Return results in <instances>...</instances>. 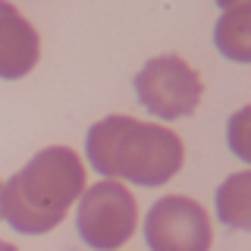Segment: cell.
<instances>
[{"instance_id": "277c9868", "label": "cell", "mask_w": 251, "mask_h": 251, "mask_svg": "<svg viewBox=\"0 0 251 251\" xmlns=\"http://www.w3.org/2000/svg\"><path fill=\"white\" fill-rule=\"evenodd\" d=\"M135 94L157 120H182L201 104V75L182 57L160 53L138 69Z\"/></svg>"}, {"instance_id": "ba28073f", "label": "cell", "mask_w": 251, "mask_h": 251, "mask_svg": "<svg viewBox=\"0 0 251 251\" xmlns=\"http://www.w3.org/2000/svg\"><path fill=\"white\" fill-rule=\"evenodd\" d=\"M217 217L226 226L251 229V173H235L217 188Z\"/></svg>"}, {"instance_id": "9c48e42d", "label": "cell", "mask_w": 251, "mask_h": 251, "mask_svg": "<svg viewBox=\"0 0 251 251\" xmlns=\"http://www.w3.org/2000/svg\"><path fill=\"white\" fill-rule=\"evenodd\" d=\"M0 251H19V248H16V245H10V242H3V239H0Z\"/></svg>"}, {"instance_id": "6da1fadb", "label": "cell", "mask_w": 251, "mask_h": 251, "mask_svg": "<svg viewBox=\"0 0 251 251\" xmlns=\"http://www.w3.org/2000/svg\"><path fill=\"white\" fill-rule=\"evenodd\" d=\"M85 154L100 176L145 188L167 185L185 160L182 138L173 129L123 113L104 116L91 126L85 135Z\"/></svg>"}, {"instance_id": "8992f818", "label": "cell", "mask_w": 251, "mask_h": 251, "mask_svg": "<svg viewBox=\"0 0 251 251\" xmlns=\"http://www.w3.org/2000/svg\"><path fill=\"white\" fill-rule=\"evenodd\" d=\"M38 57H41V38L35 25L13 3L0 0V78L13 82L28 75L38 66Z\"/></svg>"}, {"instance_id": "5b68a950", "label": "cell", "mask_w": 251, "mask_h": 251, "mask_svg": "<svg viewBox=\"0 0 251 251\" xmlns=\"http://www.w3.org/2000/svg\"><path fill=\"white\" fill-rule=\"evenodd\" d=\"M145 242L151 251H210L214 229L207 210L188 195L154 201L145 217Z\"/></svg>"}, {"instance_id": "30bf717a", "label": "cell", "mask_w": 251, "mask_h": 251, "mask_svg": "<svg viewBox=\"0 0 251 251\" xmlns=\"http://www.w3.org/2000/svg\"><path fill=\"white\" fill-rule=\"evenodd\" d=\"M0 188H3V185H0Z\"/></svg>"}, {"instance_id": "7a4b0ae2", "label": "cell", "mask_w": 251, "mask_h": 251, "mask_svg": "<svg viewBox=\"0 0 251 251\" xmlns=\"http://www.w3.org/2000/svg\"><path fill=\"white\" fill-rule=\"evenodd\" d=\"M85 192V167L66 145L38 151L0 188V217L22 235L57 229Z\"/></svg>"}, {"instance_id": "52a82bcc", "label": "cell", "mask_w": 251, "mask_h": 251, "mask_svg": "<svg viewBox=\"0 0 251 251\" xmlns=\"http://www.w3.org/2000/svg\"><path fill=\"white\" fill-rule=\"evenodd\" d=\"M214 41L223 57H229L235 63L251 60V3L248 0L229 3L220 13L217 28H214Z\"/></svg>"}, {"instance_id": "3957f363", "label": "cell", "mask_w": 251, "mask_h": 251, "mask_svg": "<svg viewBox=\"0 0 251 251\" xmlns=\"http://www.w3.org/2000/svg\"><path fill=\"white\" fill-rule=\"evenodd\" d=\"M138 223L135 195L123 182L104 179L82 192L75 207V229L78 239L94 251H116L132 239Z\"/></svg>"}]
</instances>
